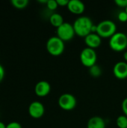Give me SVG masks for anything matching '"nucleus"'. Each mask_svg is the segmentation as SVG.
I'll list each match as a JSON object with an SVG mask.
<instances>
[{
  "instance_id": "obj_3",
  "label": "nucleus",
  "mask_w": 127,
  "mask_h": 128,
  "mask_svg": "<svg viewBox=\"0 0 127 128\" xmlns=\"http://www.w3.org/2000/svg\"><path fill=\"white\" fill-rule=\"evenodd\" d=\"M46 48L47 52L53 56H61L65 48L64 42L60 39L57 36H52L50 37L46 44Z\"/></svg>"
},
{
  "instance_id": "obj_26",
  "label": "nucleus",
  "mask_w": 127,
  "mask_h": 128,
  "mask_svg": "<svg viewBox=\"0 0 127 128\" xmlns=\"http://www.w3.org/2000/svg\"><path fill=\"white\" fill-rule=\"evenodd\" d=\"M0 128H6V125L2 122H0Z\"/></svg>"
},
{
  "instance_id": "obj_7",
  "label": "nucleus",
  "mask_w": 127,
  "mask_h": 128,
  "mask_svg": "<svg viewBox=\"0 0 127 128\" xmlns=\"http://www.w3.org/2000/svg\"><path fill=\"white\" fill-rule=\"evenodd\" d=\"M58 104L61 110L65 111H71L76 108L77 100L73 94L70 93H64L59 97Z\"/></svg>"
},
{
  "instance_id": "obj_6",
  "label": "nucleus",
  "mask_w": 127,
  "mask_h": 128,
  "mask_svg": "<svg viewBox=\"0 0 127 128\" xmlns=\"http://www.w3.org/2000/svg\"><path fill=\"white\" fill-rule=\"evenodd\" d=\"M75 30L73 24L64 22L61 26L57 28L56 36L61 39L64 42L72 40L75 36Z\"/></svg>"
},
{
  "instance_id": "obj_5",
  "label": "nucleus",
  "mask_w": 127,
  "mask_h": 128,
  "mask_svg": "<svg viewBox=\"0 0 127 128\" xmlns=\"http://www.w3.org/2000/svg\"><path fill=\"white\" fill-rule=\"evenodd\" d=\"M79 58L82 64L85 67L90 68L91 67L97 64V54L95 50L89 47H85L82 50Z\"/></svg>"
},
{
  "instance_id": "obj_24",
  "label": "nucleus",
  "mask_w": 127,
  "mask_h": 128,
  "mask_svg": "<svg viewBox=\"0 0 127 128\" xmlns=\"http://www.w3.org/2000/svg\"><path fill=\"white\" fill-rule=\"evenodd\" d=\"M4 77V69L1 64H0V83L2 82Z\"/></svg>"
},
{
  "instance_id": "obj_17",
  "label": "nucleus",
  "mask_w": 127,
  "mask_h": 128,
  "mask_svg": "<svg viewBox=\"0 0 127 128\" xmlns=\"http://www.w3.org/2000/svg\"><path fill=\"white\" fill-rule=\"evenodd\" d=\"M116 124L118 128H127V117L124 115L119 116L116 119Z\"/></svg>"
},
{
  "instance_id": "obj_16",
  "label": "nucleus",
  "mask_w": 127,
  "mask_h": 128,
  "mask_svg": "<svg viewBox=\"0 0 127 128\" xmlns=\"http://www.w3.org/2000/svg\"><path fill=\"white\" fill-rule=\"evenodd\" d=\"M10 3L17 9H23L28 6L29 2L28 0H11Z\"/></svg>"
},
{
  "instance_id": "obj_4",
  "label": "nucleus",
  "mask_w": 127,
  "mask_h": 128,
  "mask_svg": "<svg viewBox=\"0 0 127 128\" xmlns=\"http://www.w3.org/2000/svg\"><path fill=\"white\" fill-rule=\"evenodd\" d=\"M109 46L115 52H122L127 47V35L124 32H117L109 38Z\"/></svg>"
},
{
  "instance_id": "obj_11",
  "label": "nucleus",
  "mask_w": 127,
  "mask_h": 128,
  "mask_svg": "<svg viewBox=\"0 0 127 128\" xmlns=\"http://www.w3.org/2000/svg\"><path fill=\"white\" fill-rule=\"evenodd\" d=\"M67 7L70 13L76 15L83 14L85 10V4L80 0H70Z\"/></svg>"
},
{
  "instance_id": "obj_9",
  "label": "nucleus",
  "mask_w": 127,
  "mask_h": 128,
  "mask_svg": "<svg viewBox=\"0 0 127 128\" xmlns=\"http://www.w3.org/2000/svg\"><path fill=\"white\" fill-rule=\"evenodd\" d=\"M113 74L118 80H125L127 78V63L124 61L117 62L113 67Z\"/></svg>"
},
{
  "instance_id": "obj_23",
  "label": "nucleus",
  "mask_w": 127,
  "mask_h": 128,
  "mask_svg": "<svg viewBox=\"0 0 127 128\" xmlns=\"http://www.w3.org/2000/svg\"><path fill=\"white\" fill-rule=\"evenodd\" d=\"M57 2H58V6L64 7V6H67L69 1L68 0H57Z\"/></svg>"
},
{
  "instance_id": "obj_18",
  "label": "nucleus",
  "mask_w": 127,
  "mask_h": 128,
  "mask_svg": "<svg viewBox=\"0 0 127 128\" xmlns=\"http://www.w3.org/2000/svg\"><path fill=\"white\" fill-rule=\"evenodd\" d=\"M46 7L50 10H56L58 7L57 0H48V2L46 3Z\"/></svg>"
},
{
  "instance_id": "obj_21",
  "label": "nucleus",
  "mask_w": 127,
  "mask_h": 128,
  "mask_svg": "<svg viewBox=\"0 0 127 128\" xmlns=\"http://www.w3.org/2000/svg\"><path fill=\"white\" fill-rule=\"evenodd\" d=\"M6 128H22V125L18 123V122H10L9 124H7L6 125Z\"/></svg>"
},
{
  "instance_id": "obj_12",
  "label": "nucleus",
  "mask_w": 127,
  "mask_h": 128,
  "mask_svg": "<svg viewBox=\"0 0 127 128\" xmlns=\"http://www.w3.org/2000/svg\"><path fill=\"white\" fill-rule=\"evenodd\" d=\"M85 43L87 47L95 50L100 46L102 38L97 33H91L85 38Z\"/></svg>"
},
{
  "instance_id": "obj_8",
  "label": "nucleus",
  "mask_w": 127,
  "mask_h": 128,
  "mask_svg": "<svg viewBox=\"0 0 127 128\" xmlns=\"http://www.w3.org/2000/svg\"><path fill=\"white\" fill-rule=\"evenodd\" d=\"M29 116L35 119L40 118L45 112V107L42 103L40 101H33L30 104L28 109Z\"/></svg>"
},
{
  "instance_id": "obj_19",
  "label": "nucleus",
  "mask_w": 127,
  "mask_h": 128,
  "mask_svg": "<svg viewBox=\"0 0 127 128\" xmlns=\"http://www.w3.org/2000/svg\"><path fill=\"white\" fill-rule=\"evenodd\" d=\"M118 19L120 22H125L127 21V13L125 10H122L118 13Z\"/></svg>"
},
{
  "instance_id": "obj_27",
  "label": "nucleus",
  "mask_w": 127,
  "mask_h": 128,
  "mask_svg": "<svg viewBox=\"0 0 127 128\" xmlns=\"http://www.w3.org/2000/svg\"><path fill=\"white\" fill-rule=\"evenodd\" d=\"M47 2H48V0H39L38 1V2L42 3V4H46Z\"/></svg>"
},
{
  "instance_id": "obj_2",
  "label": "nucleus",
  "mask_w": 127,
  "mask_h": 128,
  "mask_svg": "<svg viewBox=\"0 0 127 128\" xmlns=\"http://www.w3.org/2000/svg\"><path fill=\"white\" fill-rule=\"evenodd\" d=\"M117 32V26L111 20H105L97 25V34L101 38H110Z\"/></svg>"
},
{
  "instance_id": "obj_15",
  "label": "nucleus",
  "mask_w": 127,
  "mask_h": 128,
  "mask_svg": "<svg viewBox=\"0 0 127 128\" xmlns=\"http://www.w3.org/2000/svg\"><path fill=\"white\" fill-rule=\"evenodd\" d=\"M88 69H89V74H90V75L92 77H94V78L100 77L102 75V74H103L102 68L98 64H97L91 67Z\"/></svg>"
},
{
  "instance_id": "obj_25",
  "label": "nucleus",
  "mask_w": 127,
  "mask_h": 128,
  "mask_svg": "<svg viewBox=\"0 0 127 128\" xmlns=\"http://www.w3.org/2000/svg\"><path fill=\"white\" fill-rule=\"evenodd\" d=\"M124 60L127 63V51H125L124 53Z\"/></svg>"
},
{
  "instance_id": "obj_22",
  "label": "nucleus",
  "mask_w": 127,
  "mask_h": 128,
  "mask_svg": "<svg viewBox=\"0 0 127 128\" xmlns=\"http://www.w3.org/2000/svg\"><path fill=\"white\" fill-rule=\"evenodd\" d=\"M121 108H122V111L124 114V116H126L127 117V98H126L121 104Z\"/></svg>"
},
{
  "instance_id": "obj_13",
  "label": "nucleus",
  "mask_w": 127,
  "mask_h": 128,
  "mask_svg": "<svg viewBox=\"0 0 127 128\" xmlns=\"http://www.w3.org/2000/svg\"><path fill=\"white\" fill-rule=\"evenodd\" d=\"M87 128H106V122L100 116H94L88 120Z\"/></svg>"
},
{
  "instance_id": "obj_20",
  "label": "nucleus",
  "mask_w": 127,
  "mask_h": 128,
  "mask_svg": "<svg viewBox=\"0 0 127 128\" xmlns=\"http://www.w3.org/2000/svg\"><path fill=\"white\" fill-rule=\"evenodd\" d=\"M115 3L120 8H126L127 6V0H115Z\"/></svg>"
},
{
  "instance_id": "obj_28",
  "label": "nucleus",
  "mask_w": 127,
  "mask_h": 128,
  "mask_svg": "<svg viewBox=\"0 0 127 128\" xmlns=\"http://www.w3.org/2000/svg\"><path fill=\"white\" fill-rule=\"evenodd\" d=\"M125 10V11H126V12H127V8H125V10Z\"/></svg>"
},
{
  "instance_id": "obj_14",
  "label": "nucleus",
  "mask_w": 127,
  "mask_h": 128,
  "mask_svg": "<svg viewBox=\"0 0 127 128\" xmlns=\"http://www.w3.org/2000/svg\"><path fill=\"white\" fill-rule=\"evenodd\" d=\"M49 22L51 25L55 28H58L64 22L62 15L58 13H53L49 16Z\"/></svg>"
},
{
  "instance_id": "obj_1",
  "label": "nucleus",
  "mask_w": 127,
  "mask_h": 128,
  "mask_svg": "<svg viewBox=\"0 0 127 128\" xmlns=\"http://www.w3.org/2000/svg\"><path fill=\"white\" fill-rule=\"evenodd\" d=\"M94 25V24L91 18L87 16H81L78 17L73 24L76 34L82 38H85L91 33V29Z\"/></svg>"
},
{
  "instance_id": "obj_10",
  "label": "nucleus",
  "mask_w": 127,
  "mask_h": 128,
  "mask_svg": "<svg viewBox=\"0 0 127 128\" xmlns=\"http://www.w3.org/2000/svg\"><path fill=\"white\" fill-rule=\"evenodd\" d=\"M51 91V86L49 82L45 80L40 81L37 82L34 87V92L37 96L40 98H43L47 96Z\"/></svg>"
}]
</instances>
